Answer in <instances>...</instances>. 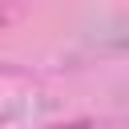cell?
Wrapping results in <instances>:
<instances>
[{"instance_id":"1","label":"cell","mask_w":129,"mask_h":129,"mask_svg":"<svg viewBox=\"0 0 129 129\" xmlns=\"http://www.w3.org/2000/svg\"><path fill=\"white\" fill-rule=\"evenodd\" d=\"M60 129H85V125H60Z\"/></svg>"}]
</instances>
